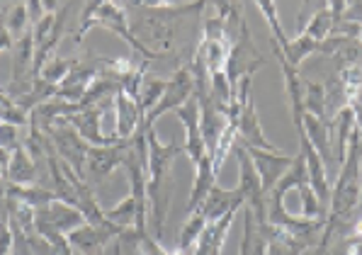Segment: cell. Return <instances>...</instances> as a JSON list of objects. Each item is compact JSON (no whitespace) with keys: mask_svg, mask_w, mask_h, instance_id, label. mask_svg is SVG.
<instances>
[{"mask_svg":"<svg viewBox=\"0 0 362 255\" xmlns=\"http://www.w3.org/2000/svg\"><path fill=\"white\" fill-rule=\"evenodd\" d=\"M148 143V175H146V199H148V231L153 238H160L165 226V214H168V173L173 158L185 153V148L177 141L160 143L156 136V129H146Z\"/></svg>","mask_w":362,"mask_h":255,"instance_id":"1","label":"cell"},{"mask_svg":"<svg viewBox=\"0 0 362 255\" xmlns=\"http://www.w3.org/2000/svg\"><path fill=\"white\" fill-rule=\"evenodd\" d=\"M93 27H105V30L115 32L119 40H124L134 49V52L141 54L144 59H163L160 54L148 52V49L132 35V25H129V18H127L124 5L112 3V0H95V3L83 5L81 22H78V27L74 32V42L81 44Z\"/></svg>","mask_w":362,"mask_h":255,"instance_id":"2","label":"cell"},{"mask_svg":"<svg viewBox=\"0 0 362 255\" xmlns=\"http://www.w3.org/2000/svg\"><path fill=\"white\" fill-rule=\"evenodd\" d=\"M194 95V78L190 66H180V69L173 73V78L165 83V93L163 97L158 100V105L141 119V126L139 129H153L156 119L163 117L165 112H177L185 102H190Z\"/></svg>","mask_w":362,"mask_h":255,"instance_id":"3","label":"cell"},{"mask_svg":"<svg viewBox=\"0 0 362 255\" xmlns=\"http://www.w3.org/2000/svg\"><path fill=\"white\" fill-rule=\"evenodd\" d=\"M42 131L49 136V141H52L57 156L64 160V163H69L81 177H86V158H88V148L90 146L78 136V131L74 129V126L54 121V124L44 126Z\"/></svg>","mask_w":362,"mask_h":255,"instance_id":"4","label":"cell"},{"mask_svg":"<svg viewBox=\"0 0 362 255\" xmlns=\"http://www.w3.org/2000/svg\"><path fill=\"white\" fill-rule=\"evenodd\" d=\"M233 151H236L238 168H241V175H238V190H241L243 197H246V207L253 212L258 226H265L267 224V195L263 192V185H260V175H258V170H255L248 151L241 146V143H236Z\"/></svg>","mask_w":362,"mask_h":255,"instance_id":"5","label":"cell"},{"mask_svg":"<svg viewBox=\"0 0 362 255\" xmlns=\"http://www.w3.org/2000/svg\"><path fill=\"white\" fill-rule=\"evenodd\" d=\"M86 224V216L81 214L78 207H71L66 202L54 199L52 204H47L44 209L35 212V231L39 236H52V234H64L69 236L71 231L81 229Z\"/></svg>","mask_w":362,"mask_h":255,"instance_id":"6","label":"cell"},{"mask_svg":"<svg viewBox=\"0 0 362 255\" xmlns=\"http://www.w3.org/2000/svg\"><path fill=\"white\" fill-rule=\"evenodd\" d=\"M132 141H117L112 146H90L86 158V177H90L95 185H103L115 168L127 163Z\"/></svg>","mask_w":362,"mask_h":255,"instance_id":"7","label":"cell"},{"mask_svg":"<svg viewBox=\"0 0 362 255\" xmlns=\"http://www.w3.org/2000/svg\"><path fill=\"white\" fill-rule=\"evenodd\" d=\"M100 76H103V69H100V59L98 57H88V59H78V64L74 66L69 76L59 83L57 88V100H64V102L78 105L83 97H86L88 88L95 83Z\"/></svg>","mask_w":362,"mask_h":255,"instance_id":"8","label":"cell"},{"mask_svg":"<svg viewBox=\"0 0 362 255\" xmlns=\"http://www.w3.org/2000/svg\"><path fill=\"white\" fill-rule=\"evenodd\" d=\"M122 226H93V224H83L81 229L71 231L69 236V243L74 248V253L78 255H103L105 253V246L110 241H117L122 236Z\"/></svg>","mask_w":362,"mask_h":255,"instance_id":"9","label":"cell"},{"mask_svg":"<svg viewBox=\"0 0 362 255\" xmlns=\"http://www.w3.org/2000/svg\"><path fill=\"white\" fill-rule=\"evenodd\" d=\"M248 151L250 160H253L255 170L260 175V185H263V192L270 195L272 187L282 180V175L292 168L294 156H287V153H270V151H260V148L253 146H243Z\"/></svg>","mask_w":362,"mask_h":255,"instance_id":"10","label":"cell"},{"mask_svg":"<svg viewBox=\"0 0 362 255\" xmlns=\"http://www.w3.org/2000/svg\"><path fill=\"white\" fill-rule=\"evenodd\" d=\"M103 114H105L103 105H98V107H90V109H86V112H78V114H69V117H61L57 121L74 126L78 131V136H81L88 146H112V143H117V138H115V134H105L103 131V126H100Z\"/></svg>","mask_w":362,"mask_h":255,"instance_id":"11","label":"cell"},{"mask_svg":"<svg viewBox=\"0 0 362 255\" xmlns=\"http://www.w3.org/2000/svg\"><path fill=\"white\" fill-rule=\"evenodd\" d=\"M238 143H241V146L260 148V151L282 153V148H277L275 143L263 134V124H260V119H258L253 93H250L246 97V102L241 105V117H238Z\"/></svg>","mask_w":362,"mask_h":255,"instance_id":"12","label":"cell"},{"mask_svg":"<svg viewBox=\"0 0 362 255\" xmlns=\"http://www.w3.org/2000/svg\"><path fill=\"white\" fill-rule=\"evenodd\" d=\"M175 117L180 119V124L185 126V156L192 160V165H197L202 156H207V146H204V138L202 131H199V107H197V100H190L185 102L180 109L175 112Z\"/></svg>","mask_w":362,"mask_h":255,"instance_id":"13","label":"cell"},{"mask_svg":"<svg viewBox=\"0 0 362 255\" xmlns=\"http://www.w3.org/2000/svg\"><path fill=\"white\" fill-rule=\"evenodd\" d=\"M243 207H246V197H243V192L238 190V187L226 190V187L216 185L207 195V199L199 204L197 212H202V216L207 219V224H211V221H219L221 216L238 212V209H243Z\"/></svg>","mask_w":362,"mask_h":255,"instance_id":"14","label":"cell"},{"mask_svg":"<svg viewBox=\"0 0 362 255\" xmlns=\"http://www.w3.org/2000/svg\"><path fill=\"white\" fill-rule=\"evenodd\" d=\"M115 114H117V126H115V138L117 141H132L136 136L139 126H141L144 112L139 107L136 100H132L127 93H117L115 95Z\"/></svg>","mask_w":362,"mask_h":255,"instance_id":"15","label":"cell"},{"mask_svg":"<svg viewBox=\"0 0 362 255\" xmlns=\"http://www.w3.org/2000/svg\"><path fill=\"white\" fill-rule=\"evenodd\" d=\"M267 246H270V224L258 226L253 212L243 207V241L238 255H267Z\"/></svg>","mask_w":362,"mask_h":255,"instance_id":"16","label":"cell"},{"mask_svg":"<svg viewBox=\"0 0 362 255\" xmlns=\"http://www.w3.org/2000/svg\"><path fill=\"white\" fill-rule=\"evenodd\" d=\"M236 214L238 212H231V214L221 216L219 221L207 224V229H204L202 236H199L192 255H221V251H224V241H226V236H229V229H231L233 219H236Z\"/></svg>","mask_w":362,"mask_h":255,"instance_id":"17","label":"cell"},{"mask_svg":"<svg viewBox=\"0 0 362 255\" xmlns=\"http://www.w3.org/2000/svg\"><path fill=\"white\" fill-rule=\"evenodd\" d=\"M216 175L214 165H211V156H202L197 165H194V182H192V192L187 199V214H194L199 209V204L207 199V195L216 187Z\"/></svg>","mask_w":362,"mask_h":255,"instance_id":"18","label":"cell"},{"mask_svg":"<svg viewBox=\"0 0 362 255\" xmlns=\"http://www.w3.org/2000/svg\"><path fill=\"white\" fill-rule=\"evenodd\" d=\"M39 180V165L32 160L30 153L25 148H15L13 158L8 165V177L5 182H13V185H37Z\"/></svg>","mask_w":362,"mask_h":255,"instance_id":"19","label":"cell"},{"mask_svg":"<svg viewBox=\"0 0 362 255\" xmlns=\"http://www.w3.org/2000/svg\"><path fill=\"white\" fill-rule=\"evenodd\" d=\"M333 27H336V20H333V13H331V3H324L311 15L299 35L309 37V40H314V42H324L333 35Z\"/></svg>","mask_w":362,"mask_h":255,"instance_id":"20","label":"cell"},{"mask_svg":"<svg viewBox=\"0 0 362 255\" xmlns=\"http://www.w3.org/2000/svg\"><path fill=\"white\" fill-rule=\"evenodd\" d=\"M3 20H5V27H8L10 37L15 42H20L27 32L32 30L30 25V13H27V3H13V5H3Z\"/></svg>","mask_w":362,"mask_h":255,"instance_id":"21","label":"cell"},{"mask_svg":"<svg viewBox=\"0 0 362 255\" xmlns=\"http://www.w3.org/2000/svg\"><path fill=\"white\" fill-rule=\"evenodd\" d=\"M105 216H107V221H112V224L122 226V229H134V226L139 224V219H141V212H139V204L134 195L129 192L122 202H117L115 207L105 209Z\"/></svg>","mask_w":362,"mask_h":255,"instance_id":"22","label":"cell"},{"mask_svg":"<svg viewBox=\"0 0 362 255\" xmlns=\"http://www.w3.org/2000/svg\"><path fill=\"white\" fill-rule=\"evenodd\" d=\"M204 229H207V219L202 216V212H194V214L187 216L185 226H182V231H180V238H177L175 251L192 255L194 246H197V241H199V236H202Z\"/></svg>","mask_w":362,"mask_h":255,"instance_id":"23","label":"cell"},{"mask_svg":"<svg viewBox=\"0 0 362 255\" xmlns=\"http://www.w3.org/2000/svg\"><path fill=\"white\" fill-rule=\"evenodd\" d=\"M297 216L309 219V221H326L328 209L321 204V199L316 197V192L311 190V185L299 187V214Z\"/></svg>","mask_w":362,"mask_h":255,"instance_id":"24","label":"cell"},{"mask_svg":"<svg viewBox=\"0 0 362 255\" xmlns=\"http://www.w3.org/2000/svg\"><path fill=\"white\" fill-rule=\"evenodd\" d=\"M165 83L168 81H160V78H151V76H146L141 83V93H139V107H141L144 117H146L148 112L158 105V100L163 97L165 93Z\"/></svg>","mask_w":362,"mask_h":255,"instance_id":"25","label":"cell"},{"mask_svg":"<svg viewBox=\"0 0 362 255\" xmlns=\"http://www.w3.org/2000/svg\"><path fill=\"white\" fill-rule=\"evenodd\" d=\"M78 64V59H64V57H54L47 66L42 69V73L37 76L39 81L49 83V85L59 88V83L74 71V66Z\"/></svg>","mask_w":362,"mask_h":255,"instance_id":"26","label":"cell"},{"mask_svg":"<svg viewBox=\"0 0 362 255\" xmlns=\"http://www.w3.org/2000/svg\"><path fill=\"white\" fill-rule=\"evenodd\" d=\"M0 121H8V124L15 126L30 124V114L22 112L18 105L13 102V97L5 93V88H0Z\"/></svg>","mask_w":362,"mask_h":255,"instance_id":"27","label":"cell"},{"mask_svg":"<svg viewBox=\"0 0 362 255\" xmlns=\"http://www.w3.org/2000/svg\"><path fill=\"white\" fill-rule=\"evenodd\" d=\"M13 243H15V236H13V224H10L8 207L0 202V255L13 253Z\"/></svg>","mask_w":362,"mask_h":255,"instance_id":"28","label":"cell"},{"mask_svg":"<svg viewBox=\"0 0 362 255\" xmlns=\"http://www.w3.org/2000/svg\"><path fill=\"white\" fill-rule=\"evenodd\" d=\"M136 231V241H139V253L141 255H173L170 251H165L160 246L158 238H153V234L148 229H134Z\"/></svg>","mask_w":362,"mask_h":255,"instance_id":"29","label":"cell"},{"mask_svg":"<svg viewBox=\"0 0 362 255\" xmlns=\"http://www.w3.org/2000/svg\"><path fill=\"white\" fill-rule=\"evenodd\" d=\"M15 47V40L10 37V32H8V27H5V20H3V15H0V54L3 52H10V49Z\"/></svg>","mask_w":362,"mask_h":255,"instance_id":"30","label":"cell"},{"mask_svg":"<svg viewBox=\"0 0 362 255\" xmlns=\"http://www.w3.org/2000/svg\"><path fill=\"white\" fill-rule=\"evenodd\" d=\"M10 158H13V151H5V148H0V182H5V177H8Z\"/></svg>","mask_w":362,"mask_h":255,"instance_id":"31","label":"cell"},{"mask_svg":"<svg viewBox=\"0 0 362 255\" xmlns=\"http://www.w3.org/2000/svg\"><path fill=\"white\" fill-rule=\"evenodd\" d=\"M355 214H358V219H362V187H360V202H358V209H355Z\"/></svg>","mask_w":362,"mask_h":255,"instance_id":"32","label":"cell"},{"mask_svg":"<svg viewBox=\"0 0 362 255\" xmlns=\"http://www.w3.org/2000/svg\"><path fill=\"white\" fill-rule=\"evenodd\" d=\"M112 255H124V253H122V248H119V243H115V248H112Z\"/></svg>","mask_w":362,"mask_h":255,"instance_id":"33","label":"cell"},{"mask_svg":"<svg viewBox=\"0 0 362 255\" xmlns=\"http://www.w3.org/2000/svg\"><path fill=\"white\" fill-rule=\"evenodd\" d=\"M355 236H362V219L358 221V226H355Z\"/></svg>","mask_w":362,"mask_h":255,"instance_id":"34","label":"cell"}]
</instances>
